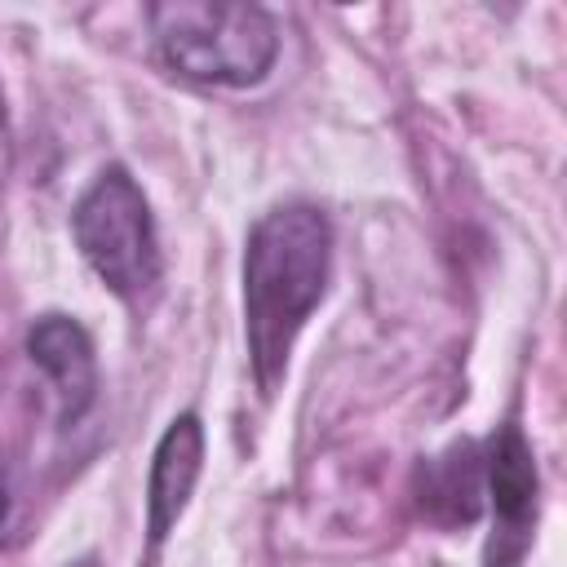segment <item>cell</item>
Returning a JSON list of instances; mask_svg holds the SVG:
<instances>
[{"instance_id": "6da1fadb", "label": "cell", "mask_w": 567, "mask_h": 567, "mask_svg": "<svg viewBox=\"0 0 567 567\" xmlns=\"http://www.w3.org/2000/svg\"><path fill=\"white\" fill-rule=\"evenodd\" d=\"M328 266H332V226L315 204H279L248 230L244 337L261 394L279 390L292 341L323 301Z\"/></svg>"}, {"instance_id": "7a4b0ae2", "label": "cell", "mask_w": 567, "mask_h": 567, "mask_svg": "<svg viewBox=\"0 0 567 567\" xmlns=\"http://www.w3.org/2000/svg\"><path fill=\"white\" fill-rule=\"evenodd\" d=\"M155 49L190 84L248 89L266 80L279 53V27L261 4L164 0L146 9Z\"/></svg>"}, {"instance_id": "3957f363", "label": "cell", "mask_w": 567, "mask_h": 567, "mask_svg": "<svg viewBox=\"0 0 567 567\" xmlns=\"http://www.w3.org/2000/svg\"><path fill=\"white\" fill-rule=\"evenodd\" d=\"M75 244L93 275L120 297L142 301L159 284V239L142 186L120 168H102L71 213Z\"/></svg>"}, {"instance_id": "277c9868", "label": "cell", "mask_w": 567, "mask_h": 567, "mask_svg": "<svg viewBox=\"0 0 567 567\" xmlns=\"http://www.w3.org/2000/svg\"><path fill=\"white\" fill-rule=\"evenodd\" d=\"M536 461L518 425H501L483 452V496L492 501V540L483 554V567H518L527 545H532V523H536Z\"/></svg>"}, {"instance_id": "5b68a950", "label": "cell", "mask_w": 567, "mask_h": 567, "mask_svg": "<svg viewBox=\"0 0 567 567\" xmlns=\"http://www.w3.org/2000/svg\"><path fill=\"white\" fill-rule=\"evenodd\" d=\"M27 354L58 394V421L75 425L97 399V359L89 332L71 315H40L27 332Z\"/></svg>"}, {"instance_id": "8992f818", "label": "cell", "mask_w": 567, "mask_h": 567, "mask_svg": "<svg viewBox=\"0 0 567 567\" xmlns=\"http://www.w3.org/2000/svg\"><path fill=\"white\" fill-rule=\"evenodd\" d=\"M204 465V430L195 412H182L155 443L151 456V478H146V540L151 549L164 545L173 523L182 518Z\"/></svg>"}, {"instance_id": "52a82bcc", "label": "cell", "mask_w": 567, "mask_h": 567, "mask_svg": "<svg viewBox=\"0 0 567 567\" xmlns=\"http://www.w3.org/2000/svg\"><path fill=\"white\" fill-rule=\"evenodd\" d=\"M416 505L439 527H465L483 514V452L478 443H452L416 474Z\"/></svg>"}, {"instance_id": "ba28073f", "label": "cell", "mask_w": 567, "mask_h": 567, "mask_svg": "<svg viewBox=\"0 0 567 567\" xmlns=\"http://www.w3.org/2000/svg\"><path fill=\"white\" fill-rule=\"evenodd\" d=\"M13 501H18V474H13V456L0 447V540L13 518Z\"/></svg>"}, {"instance_id": "9c48e42d", "label": "cell", "mask_w": 567, "mask_h": 567, "mask_svg": "<svg viewBox=\"0 0 567 567\" xmlns=\"http://www.w3.org/2000/svg\"><path fill=\"white\" fill-rule=\"evenodd\" d=\"M9 159H13V151H9V124H4V97H0V186L9 177Z\"/></svg>"}, {"instance_id": "30bf717a", "label": "cell", "mask_w": 567, "mask_h": 567, "mask_svg": "<svg viewBox=\"0 0 567 567\" xmlns=\"http://www.w3.org/2000/svg\"><path fill=\"white\" fill-rule=\"evenodd\" d=\"M75 567H97V558H80V563H75Z\"/></svg>"}]
</instances>
